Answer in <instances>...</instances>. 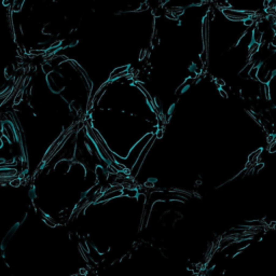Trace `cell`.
I'll return each instance as SVG.
<instances>
[{"label":"cell","mask_w":276,"mask_h":276,"mask_svg":"<svg viewBox=\"0 0 276 276\" xmlns=\"http://www.w3.org/2000/svg\"><path fill=\"white\" fill-rule=\"evenodd\" d=\"M269 151L271 153H274V152H276V139L275 140H273V144L271 145V147H270L269 148Z\"/></svg>","instance_id":"cell-1"}]
</instances>
